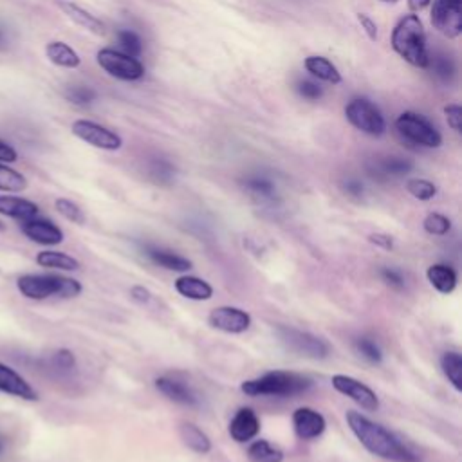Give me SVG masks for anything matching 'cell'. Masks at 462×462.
Returning a JSON list of instances; mask_svg holds the SVG:
<instances>
[{
    "instance_id": "cell-1",
    "label": "cell",
    "mask_w": 462,
    "mask_h": 462,
    "mask_svg": "<svg viewBox=\"0 0 462 462\" xmlns=\"http://www.w3.org/2000/svg\"><path fill=\"white\" fill-rule=\"evenodd\" d=\"M346 424L356 435V439L375 457L393 460V462H419V457L390 430L374 422L359 411H346Z\"/></svg>"
},
{
    "instance_id": "cell-2",
    "label": "cell",
    "mask_w": 462,
    "mask_h": 462,
    "mask_svg": "<svg viewBox=\"0 0 462 462\" xmlns=\"http://www.w3.org/2000/svg\"><path fill=\"white\" fill-rule=\"evenodd\" d=\"M392 49L410 65L426 69L430 56L426 51V32L415 13L404 14L392 31Z\"/></svg>"
},
{
    "instance_id": "cell-3",
    "label": "cell",
    "mask_w": 462,
    "mask_h": 462,
    "mask_svg": "<svg viewBox=\"0 0 462 462\" xmlns=\"http://www.w3.org/2000/svg\"><path fill=\"white\" fill-rule=\"evenodd\" d=\"M312 386V379L303 374L287 372V370H273L265 372L260 377L247 379L240 384L242 392L251 397H292L307 392Z\"/></svg>"
},
{
    "instance_id": "cell-4",
    "label": "cell",
    "mask_w": 462,
    "mask_h": 462,
    "mask_svg": "<svg viewBox=\"0 0 462 462\" xmlns=\"http://www.w3.org/2000/svg\"><path fill=\"white\" fill-rule=\"evenodd\" d=\"M16 289L22 296L29 300H47V298H76L81 294L83 287L78 280L61 274H22L16 280Z\"/></svg>"
},
{
    "instance_id": "cell-5",
    "label": "cell",
    "mask_w": 462,
    "mask_h": 462,
    "mask_svg": "<svg viewBox=\"0 0 462 462\" xmlns=\"http://www.w3.org/2000/svg\"><path fill=\"white\" fill-rule=\"evenodd\" d=\"M345 117L354 128L372 137H379L386 132V121L381 110L365 97L350 99L345 106Z\"/></svg>"
},
{
    "instance_id": "cell-6",
    "label": "cell",
    "mask_w": 462,
    "mask_h": 462,
    "mask_svg": "<svg viewBox=\"0 0 462 462\" xmlns=\"http://www.w3.org/2000/svg\"><path fill=\"white\" fill-rule=\"evenodd\" d=\"M395 128L402 137H406L408 141L419 146L439 148L442 144L440 132L417 112H402L395 119Z\"/></svg>"
},
{
    "instance_id": "cell-7",
    "label": "cell",
    "mask_w": 462,
    "mask_h": 462,
    "mask_svg": "<svg viewBox=\"0 0 462 462\" xmlns=\"http://www.w3.org/2000/svg\"><path fill=\"white\" fill-rule=\"evenodd\" d=\"M96 60L105 72L117 79L135 81L144 76V65L126 52H119L116 49H99Z\"/></svg>"
},
{
    "instance_id": "cell-8",
    "label": "cell",
    "mask_w": 462,
    "mask_h": 462,
    "mask_svg": "<svg viewBox=\"0 0 462 462\" xmlns=\"http://www.w3.org/2000/svg\"><path fill=\"white\" fill-rule=\"evenodd\" d=\"M278 337L280 341L292 352L310 357V359H325L330 352V346L325 339L305 332L298 330L294 327H278Z\"/></svg>"
},
{
    "instance_id": "cell-9",
    "label": "cell",
    "mask_w": 462,
    "mask_h": 462,
    "mask_svg": "<svg viewBox=\"0 0 462 462\" xmlns=\"http://www.w3.org/2000/svg\"><path fill=\"white\" fill-rule=\"evenodd\" d=\"M431 25L446 38H458L462 32V0H431Z\"/></svg>"
},
{
    "instance_id": "cell-10",
    "label": "cell",
    "mask_w": 462,
    "mask_h": 462,
    "mask_svg": "<svg viewBox=\"0 0 462 462\" xmlns=\"http://www.w3.org/2000/svg\"><path fill=\"white\" fill-rule=\"evenodd\" d=\"M70 130L78 139L85 141L87 144H90L94 148L116 152L123 146V139L116 132H112L106 126H101L94 121H88V119H76L72 123Z\"/></svg>"
},
{
    "instance_id": "cell-11",
    "label": "cell",
    "mask_w": 462,
    "mask_h": 462,
    "mask_svg": "<svg viewBox=\"0 0 462 462\" xmlns=\"http://www.w3.org/2000/svg\"><path fill=\"white\" fill-rule=\"evenodd\" d=\"M332 386L336 392L346 395L348 399H352L357 406H361L366 411H375L379 408V399L375 395V392L366 386L363 381L350 377V375H343V374H336L332 375Z\"/></svg>"
},
{
    "instance_id": "cell-12",
    "label": "cell",
    "mask_w": 462,
    "mask_h": 462,
    "mask_svg": "<svg viewBox=\"0 0 462 462\" xmlns=\"http://www.w3.org/2000/svg\"><path fill=\"white\" fill-rule=\"evenodd\" d=\"M208 323L213 328L220 330V332L242 334L251 327V316L245 310L238 309V307L222 305V307H217L209 312Z\"/></svg>"
},
{
    "instance_id": "cell-13",
    "label": "cell",
    "mask_w": 462,
    "mask_h": 462,
    "mask_svg": "<svg viewBox=\"0 0 462 462\" xmlns=\"http://www.w3.org/2000/svg\"><path fill=\"white\" fill-rule=\"evenodd\" d=\"M20 229L31 242H36L40 245H58L65 238L63 231L52 220L38 218V215L32 218L22 220Z\"/></svg>"
},
{
    "instance_id": "cell-14",
    "label": "cell",
    "mask_w": 462,
    "mask_h": 462,
    "mask_svg": "<svg viewBox=\"0 0 462 462\" xmlns=\"http://www.w3.org/2000/svg\"><path fill=\"white\" fill-rule=\"evenodd\" d=\"M292 426H294L296 435L301 440H312V439H318L325 431L327 420L314 408L301 406L292 411Z\"/></svg>"
},
{
    "instance_id": "cell-15",
    "label": "cell",
    "mask_w": 462,
    "mask_h": 462,
    "mask_svg": "<svg viewBox=\"0 0 462 462\" xmlns=\"http://www.w3.org/2000/svg\"><path fill=\"white\" fill-rule=\"evenodd\" d=\"M227 431H229V437L238 444L253 440L260 433V419L256 411L247 406L236 410V413L229 420Z\"/></svg>"
},
{
    "instance_id": "cell-16",
    "label": "cell",
    "mask_w": 462,
    "mask_h": 462,
    "mask_svg": "<svg viewBox=\"0 0 462 462\" xmlns=\"http://www.w3.org/2000/svg\"><path fill=\"white\" fill-rule=\"evenodd\" d=\"M0 392L23 399V401H38V392L31 386V383L22 377L14 368L4 365L0 361Z\"/></svg>"
},
{
    "instance_id": "cell-17",
    "label": "cell",
    "mask_w": 462,
    "mask_h": 462,
    "mask_svg": "<svg viewBox=\"0 0 462 462\" xmlns=\"http://www.w3.org/2000/svg\"><path fill=\"white\" fill-rule=\"evenodd\" d=\"M40 211L38 204L23 199V197H16V195H0V215L9 217V218H16V220H27L36 217Z\"/></svg>"
},
{
    "instance_id": "cell-18",
    "label": "cell",
    "mask_w": 462,
    "mask_h": 462,
    "mask_svg": "<svg viewBox=\"0 0 462 462\" xmlns=\"http://www.w3.org/2000/svg\"><path fill=\"white\" fill-rule=\"evenodd\" d=\"M56 4L63 11V14L69 16L79 27H83V29L94 32V34H103L105 32V23L99 18H96L94 14H90L87 9L79 7L78 4H74L70 0H56Z\"/></svg>"
},
{
    "instance_id": "cell-19",
    "label": "cell",
    "mask_w": 462,
    "mask_h": 462,
    "mask_svg": "<svg viewBox=\"0 0 462 462\" xmlns=\"http://www.w3.org/2000/svg\"><path fill=\"white\" fill-rule=\"evenodd\" d=\"M155 388L173 402L186 404V406H195L197 404V395L193 393V390L189 386H186L184 383L177 381V379H171V377H166V375L157 377L155 379Z\"/></svg>"
},
{
    "instance_id": "cell-20",
    "label": "cell",
    "mask_w": 462,
    "mask_h": 462,
    "mask_svg": "<svg viewBox=\"0 0 462 462\" xmlns=\"http://www.w3.org/2000/svg\"><path fill=\"white\" fill-rule=\"evenodd\" d=\"M144 254L159 267L168 269V271H177V273H184L188 269H191V262L180 254H177L175 251L164 249V247H157V245H146L144 247Z\"/></svg>"
},
{
    "instance_id": "cell-21",
    "label": "cell",
    "mask_w": 462,
    "mask_h": 462,
    "mask_svg": "<svg viewBox=\"0 0 462 462\" xmlns=\"http://www.w3.org/2000/svg\"><path fill=\"white\" fill-rule=\"evenodd\" d=\"M175 291L188 298V300H195V301H206V300H211L213 296V287L202 280V278H197V276H179L175 280Z\"/></svg>"
},
{
    "instance_id": "cell-22",
    "label": "cell",
    "mask_w": 462,
    "mask_h": 462,
    "mask_svg": "<svg viewBox=\"0 0 462 462\" xmlns=\"http://www.w3.org/2000/svg\"><path fill=\"white\" fill-rule=\"evenodd\" d=\"M426 278L431 283V287L435 291H439L440 294H451L457 287V282H458L457 271L448 263L430 265L428 271H426Z\"/></svg>"
},
{
    "instance_id": "cell-23",
    "label": "cell",
    "mask_w": 462,
    "mask_h": 462,
    "mask_svg": "<svg viewBox=\"0 0 462 462\" xmlns=\"http://www.w3.org/2000/svg\"><path fill=\"white\" fill-rule=\"evenodd\" d=\"M45 56L49 58L51 63L63 67V69H76L81 63L79 54L70 45H67L65 42H60V40L49 42L45 45Z\"/></svg>"
},
{
    "instance_id": "cell-24",
    "label": "cell",
    "mask_w": 462,
    "mask_h": 462,
    "mask_svg": "<svg viewBox=\"0 0 462 462\" xmlns=\"http://www.w3.org/2000/svg\"><path fill=\"white\" fill-rule=\"evenodd\" d=\"M179 435L180 440L195 453L206 455L211 451V440L209 437L193 422H180L179 424Z\"/></svg>"
},
{
    "instance_id": "cell-25",
    "label": "cell",
    "mask_w": 462,
    "mask_h": 462,
    "mask_svg": "<svg viewBox=\"0 0 462 462\" xmlns=\"http://www.w3.org/2000/svg\"><path fill=\"white\" fill-rule=\"evenodd\" d=\"M303 65H305L307 72H310L314 78H318L321 81H327V83H332V85L341 83L339 70L336 69V65L330 60L323 58V56H307Z\"/></svg>"
},
{
    "instance_id": "cell-26",
    "label": "cell",
    "mask_w": 462,
    "mask_h": 462,
    "mask_svg": "<svg viewBox=\"0 0 462 462\" xmlns=\"http://www.w3.org/2000/svg\"><path fill=\"white\" fill-rule=\"evenodd\" d=\"M36 263L40 267L58 269V271H76V269H79V262L74 256H70L63 251H52V249L40 251L36 254Z\"/></svg>"
},
{
    "instance_id": "cell-27",
    "label": "cell",
    "mask_w": 462,
    "mask_h": 462,
    "mask_svg": "<svg viewBox=\"0 0 462 462\" xmlns=\"http://www.w3.org/2000/svg\"><path fill=\"white\" fill-rule=\"evenodd\" d=\"M440 366L449 384L457 392H462V356L457 350H448L440 357Z\"/></svg>"
},
{
    "instance_id": "cell-28",
    "label": "cell",
    "mask_w": 462,
    "mask_h": 462,
    "mask_svg": "<svg viewBox=\"0 0 462 462\" xmlns=\"http://www.w3.org/2000/svg\"><path fill=\"white\" fill-rule=\"evenodd\" d=\"M247 457L251 462H282L283 460V451L271 444L269 440H254L247 448Z\"/></svg>"
},
{
    "instance_id": "cell-29",
    "label": "cell",
    "mask_w": 462,
    "mask_h": 462,
    "mask_svg": "<svg viewBox=\"0 0 462 462\" xmlns=\"http://www.w3.org/2000/svg\"><path fill=\"white\" fill-rule=\"evenodd\" d=\"M27 188V179L18 170H13L11 166L0 162V191L7 193H18Z\"/></svg>"
},
{
    "instance_id": "cell-30",
    "label": "cell",
    "mask_w": 462,
    "mask_h": 462,
    "mask_svg": "<svg viewBox=\"0 0 462 462\" xmlns=\"http://www.w3.org/2000/svg\"><path fill=\"white\" fill-rule=\"evenodd\" d=\"M406 189L411 197H415L417 200H431L437 195V186L433 182H430L428 179H410L406 182Z\"/></svg>"
},
{
    "instance_id": "cell-31",
    "label": "cell",
    "mask_w": 462,
    "mask_h": 462,
    "mask_svg": "<svg viewBox=\"0 0 462 462\" xmlns=\"http://www.w3.org/2000/svg\"><path fill=\"white\" fill-rule=\"evenodd\" d=\"M54 208H56V211H58L61 217H65L67 220H70V222H74V224H85V213H83V209H81L76 202H72L70 199H63V197L56 199V200H54Z\"/></svg>"
},
{
    "instance_id": "cell-32",
    "label": "cell",
    "mask_w": 462,
    "mask_h": 462,
    "mask_svg": "<svg viewBox=\"0 0 462 462\" xmlns=\"http://www.w3.org/2000/svg\"><path fill=\"white\" fill-rule=\"evenodd\" d=\"M422 227L430 235L442 236L451 229V220L442 213H428L426 218L422 220Z\"/></svg>"
},
{
    "instance_id": "cell-33",
    "label": "cell",
    "mask_w": 462,
    "mask_h": 462,
    "mask_svg": "<svg viewBox=\"0 0 462 462\" xmlns=\"http://www.w3.org/2000/svg\"><path fill=\"white\" fill-rule=\"evenodd\" d=\"M245 188L260 197V199H273L274 197V184L265 177H251L245 180Z\"/></svg>"
},
{
    "instance_id": "cell-34",
    "label": "cell",
    "mask_w": 462,
    "mask_h": 462,
    "mask_svg": "<svg viewBox=\"0 0 462 462\" xmlns=\"http://www.w3.org/2000/svg\"><path fill=\"white\" fill-rule=\"evenodd\" d=\"M356 348H357V352L365 357V359H368L370 363H381L383 361V352H381V348L377 346V343L375 341H372V339H368V337H359L357 341H356Z\"/></svg>"
},
{
    "instance_id": "cell-35",
    "label": "cell",
    "mask_w": 462,
    "mask_h": 462,
    "mask_svg": "<svg viewBox=\"0 0 462 462\" xmlns=\"http://www.w3.org/2000/svg\"><path fill=\"white\" fill-rule=\"evenodd\" d=\"M51 366L54 370H60V372H69L76 366V357L70 350L67 348H60L56 350L52 356H51Z\"/></svg>"
},
{
    "instance_id": "cell-36",
    "label": "cell",
    "mask_w": 462,
    "mask_h": 462,
    "mask_svg": "<svg viewBox=\"0 0 462 462\" xmlns=\"http://www.w3.org/2000/svg\"><path fill=\"white\" fill-rule=\"evenodd\" d=\"M117 38H119V43L123 45V49L126 51V54H130L134 58L141 54V51H143L141 38L134 31H119Z\"/></svg>"
},
{
    "instance_id": "cell-37",
    "label": "cell",
    "mask_w": 462,
    "mask_h": 462,
    "mask_svg": "<svg viewBox=\"0 0 462 462\" xmlns=\"http://www.w3.org/2000/svg\"><path fill=\"white\" fill-rule=\"evenodd\" d=\"M65 96L74 105H88V103L94 101L96 92L92 88H88V87H72V88H69L65 92Z\"/></svg>"
},
{
    "instance_id": "cell-38",
    "label": "cell",
    "mask_w": 462,
    "mask_h": 462,
    "mask_svg": "<svg viewBox=\"0 0 462 462\" xmlns=\"http://www.w3.org/2000/svg\"><path fill=\"white\" fill-rule=\"evenodd\" d=\"M381 168L386 175H402V173H408L411 170V162L404 161L401 157H388V159L383 161Z\"/></svg>"
},
{
    "instance_id": "cell-39",
    "label": "cell",
    "mask_w": 462,
    "mask_h": 462,
    "mask_svg": "<svg viewBox=\"0 0 462 462\" xmlns=\"http://www.w3.org/2000/svg\"><path fill=\"white\" fill-rule=\"evenodd\" d=\"M444 116H446L448 126L451 130H455L457 134H460L462 132V106L460 105H446Z\"/></svg>"
},
{
    "instance_id": "cell-40",
    "label": "cell",
    "mask_w": 462,
    "mask_h": 462,
    "mask_svg": "<svg viewBox=\"0 0 462 462\" xmlns=\"http://www.w3.org/2000/svg\"><path fill=\"white\" fill-rule=\"evenodd\" d=\"M379 276H381V280H383L386 285H390V287H393V289H402V287H404V276H402V273L397 271V269H393V267H383V269L379 271Z\"/></svg>"
},
{
    "instance_id": "cell-41",
    "label": "cell",
    "mask_w": 462,
    "mask_h": 462,
    "mask_svg": "<svg viewBox=\"0 0 462 462\" xmlns=\"http://www.w3.org/2000/svg\"><path fill=\"white\" fill-rule=\"evenodd\" d=\"M357 22H359L361 27L365 29L366 36H368L372 42H375V40H377V25H375V22H374L368 14H365V13H357Z\"/></svg>"
},
{
    "instance_id": "cell-42",
    "label": "cell",
    "mask_w": 462,
    "mask_h": 462,
    "mask_svg": "<svg viewBox=\"0 0 462 462\" xmlns=\"http://www.w3.org/2000/svg\"><path fill=\"white\" fill-rule=\"evenodd\" d=\"M298 90H300V94H301L303 97H307V99H318V97H321V88H319L316 83H312V81H303V83H300Z\"/></svg>"
},
{
    "instance_id": "cell-43",
    "label": "cell",
    "mask_w": 462,
    "mask_h": 462,
    "mask_svg": "<svg viewBox=\"0 0 462 462\" xmlns=\"http://www.w3.org/2000/svg\"><path fill=\"white\" fill-rule=\"evenodd\" d=\"M368 242L377 245V247H383V249H392L393 247V238L390 235H384V233H372L368 236Z\"/></svg>"
},
{
    "instance_id": "cell-44",
    "label": "cell",
    "mask_w": 462,
    "mask_h": 462,
    "mask_svg": "<svg viewBox=\"0 0 462 462\" xmlns=\"http://www.w3.org/2000/svg\"><path fill=\"white\" fill-rule=\"evenodd\" d=\"M18 159V152L5 141L0 139V162H14Z\"/></svg>"
},
{
    "instance_id": "cell-45",
    "label": "cell",
    "mask_w": 462,
    "mask_h": 462,
    "mask_svg": "<svg viewBox=\"0 0 462 462\" xmlns=\"http://www.w3.org/2000/svg\"><path fill=\"white\" fill-rule=\"evenodd\" d=\"M130 296H132L137 303H148V301L152 300V292H150L146 287H143V285H134V287L130 289Z\"/></svg>"
},
{
    "instance_id": "cell-46",
    "label": "cell",
    "mask_w": 462,
    "mask_h": 462,
    "mask_svg": "<svg viewBox=\"0 0 462 462\" xmlns=\"http://www.w3.org/2000/svg\"><path fill=\"white\" fill-rule=\"evenodd\" d=\"M345 191L352 197H359V195H363V184L359 180L350 179V180L345 182Z\"/></svg>"
},
{
    "instance_id": "cell-47",
    "label": "cell",
    "mask_w": 462,
    "mask_h": 462,
    "mask_svg": "<svg viewBox=\"0 0 462 462\" xmlns=\"http://www.w3.org/2000/svg\"><path fill=\"white\" fill-rule=\"evenodd\" d=\"M430 4H431V0H408V7H410L411 13H420V11H424Z\"/></svg>"
},
{
    "instance_id": "cell-48",
    "label": "cell",
    "mask_w": 462,
    "mask_h": 462,
    "mask_svg": "<svg viewBox=\"0 0 462 462\" xmlns=\"http://www.w3.org/2000/svg\"><path fill=\"white\" fill-rule=\"evenodd\" d=\"M7 451V439L0 433V457H4Z\"/></svg>"
},
{
    "instance_id": "cell-49",
    "label": "cell",
    "mask_w": 462,
    "mask_h": 462,
    "mask_svg": "<svg viewBox=\"0 0 462 462\" xmlns=\"http://www.w3.org/2000/svg\"><path fill=\"white\" fill-rule=\"evenodd\" d=\"M381 2H384V4H395V2H399V0H381Z\"/></svg>"
},
{
    "instance_id": "cell-50",
    "label": "cell",
    "mask_w": 462,
    "mask_h": 462,
    "mask_svg": "<svg viewBox=\"0 0 462 462\" xmlns=\"http://www.w3.org/2000/svg\"><path fill=\"white\" fill-rule=\"evenodd\" d=\"M2 40H4V34H2V31H0V43H2Z\"/></svg>"
},
{
    "instance_id": "cell-51",
    "label": "cell",
    "mask_w": 462,
    "mask_h": 462,
    "mask_svg": "<svg viewBox=\"0 0 462 462\" xmlns=\"http://www.w3.org/2000/svg\"><path fill=\"white\" fill-rule=\"evenodd\" d=\"M2 229H4V224H2V222H0V231H2Z\"/></svg>"
}]
</instances>
